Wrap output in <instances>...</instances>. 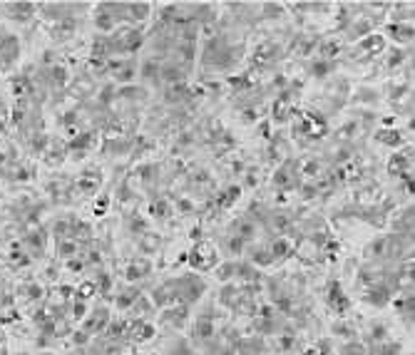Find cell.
<instances>
[{"mask_svg": "<svg viewBox=\"0 0 415 355\" xmlns=\"http://www.w3.org/2000/svg\"><path fill=\"white\" fill-rule=\"evenodd\" d=\"M8 10L13 13V20L25 23V20H30V13L35 10V5H8Z\"/></svg>", "mask_w": 415, "mask_h": 355, "instance_id": "obj_1", "label": "cell"}]
</instances>
